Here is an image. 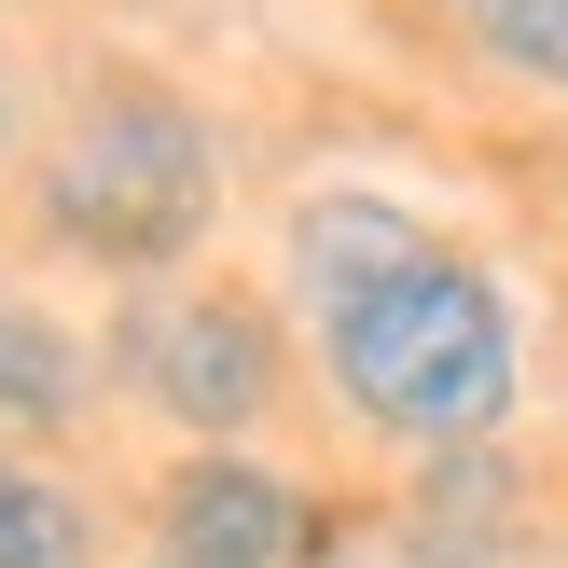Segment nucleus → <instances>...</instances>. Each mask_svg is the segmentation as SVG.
<instances>
[{
    "label": "nucleus",
    "mask_w": 568,
    "mask_h": 568,
    "mask_svg": "<svg viewBox=\"0 0 568 568\" xmlns=\"http://www.w3.org/2000/svg\"><path fill=\"white\" fill-rule=\"evenodd\" d=\"M471 55L541 83V98H568V0H471Z\"/></svg>",
    "instance_id": "6e6552de"
},
{
    "label": "nucleus",
    "mask_w": 568,
    "mask_h": 568,
    "mask_svg": "<svg viewBox=\"0 0 568 568\" xmlns=\"http://www.w3.org/2000/svg\"><path fill=\"white\" fill-rule=\"evenodd\" d=\"M0 568H98V541H83V499L42 486V471H0Z\"/></svg>",
    "instance_id": "0eeeda50"
},
{
    "label": "nucleus",
    "mask_w": 568,
    "mask_h": 568,
    "mask_svg": "<svg viewBox=\"0 0 568 568\" xmlns=\"http://www.w3.org/2000/svg\"><path fill=\"white\" fill-rule=\"evenodd\" d=\"M0 153H14V98H0Z\"/></svg>",
    "instance_id": "1a4fd4ad"
},
{
    "label": "nucleus",
    "mask_w": 568,
    "mask_h": 568,
    "mask_svg": "<svg viewBox=\"0 0 568 568\" xmlns=\"http://www.w3.org/2000/svg\"><path fill=\"white\" fill-rule=\"evenodd\" d=\"M0 416H28V430L83 416V347H70L28 292H0Z\"/></svg>",
    "instance_id": "423d86ee"
},
{
    "label": "nucleus",
    "mask_w": 568,
    "mask_h": 568,
    "mask_svg": "<svg viewBox=\"0 0 568 568\" xmlns=\"http://www.w3.org/2000/svg\"><path fill=\"white\" fill-rule=\"evenodd\" d=\"M416 250H430V222H403L388 194H320V209H292V277H305V305H347L361 277L416 264Z\"/></svg>",
    "instance_id": "39448f33"
},
{
    "label": "nucleus",
    "mask_w": 568,
    "mask_h": 568,
    "mask_svg": "<svg viewBox=\"0 0 568 568\" xmlns=\"http://www.w3.org/2000/svg\"><path fill=\"white\" fill-rule=\"evenodd\" d=\"M153 568H181V555H153Z\"/></svg>",
    "instance_id": "9d476101"
},
{
    "label": "nucleus",
    "mask_w": 568,
    "mask_h": 568,
    "mask_svg": "<svg viewBox=\"0 0 568 568\" xmlns=\"http://www.w3.org/2000/svg\"><path fill=\"white\" fill-rule=\"evenodd\" d=\"M111 361H125L139 403H166L181 430H250L277 388V333L250 292H139L125 333H111Z\"/></svg>",
    "instance_id": "7ed1b4c3"
},
{
    "label": "nucleus",
    "mask_w": 568,
    "mask_h": 568,
    "mask_svg": "<svg viewBox=\"0 0 568 568\" xmlns=\"http://www.w3.org/2000/svg\"><path fill=\"white\" fill-rule=\"evenodd\" d=\"M153 555H181V568H320V555H333V514L292 486V471H264V458H236V444H209V458L166 471Z\"/></svg>",
    "instance_id": "20e7f679"
},
{
    "label": "nucleus",
    "mask_w": 568,
    "mask_h": 568,
    "mask_svg": "<svg viewBox=\"0 0 568 568\" xmlns=\"http://www.w3.org/2000/svg\"><path fill=\"white\" fill-rule=\"evenodd\" d=\"M0 471H14V458H0Z\"/></svg>",
    "instance_id": "9b49d317"
},
{
    "label": "nucleus",
    "mask_w": 568,
    "mask_h": 568,
    "mask_svg": "<svg viewBox=\"0 0 568 568\" xmlns=\"http://www.w3.org/2000/svg\"><path fill=\"white\" fill-rule=\"evenodd\" d=\"M222 209V153L166 83H98L42 153V222L111 277H166Z\"/></svg>",
    "instance_id": "f03ea898"
},
{
    "label": "nucleus",
    "mask_w": 568,
    "mask_h": 568,
    "mask_svg": "<svg viewBox=\"0 0 568 568\" xmlns=\"http://www.w3.org/2000/svg\"><path fill=\"white\" fill-rule=\"evenodd\" d=\"M320 361L333 388H347V416H375V430L403 444H486L499 416H514V292H499L486 264H458V250H416V264L361 277L347 305H320Z\"/></svg>",
    "instance_id": "f257e3e1"
}]
</instances>
